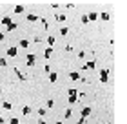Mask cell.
Returning <instances> with one entry per match:
<instances>
[{
    "label": "cell",
    "instance_id": "obj_1",
    "mask_svg": "<svg viewBox=\"0 0 127 124\" xmlns=\"http://www.w3.org/2000/svg\"><path fill=\"white\" fill-rule=\"evenodd\" d=\"M67 95H69V104H74V102L78 100V97H80V93H78L76 90H73V88H71Z\"/></svg>",
    "mask_w": 127,
    "mask_h": 124
},
{
    "label": "cell",
    "instance_id": "obj_2",
    "mask_svg": "<svg viewBox=\"0 0 127 124\" xmlns=\"http://www.w3.org/2000/svg\"><path fill=\"white\" fill-rule=\"evenodd\" d=\"M100 82H102V84L109 82V69H102V71H100Z\"/></svg>",
    "mask_w": 127,
    "mask_h": 124
},
{
    "label": "cell",
    "instance_id": "obj_3",
    "mask_svg": "<svg viewBox=\"0 0 127 124\" xmlns=\"http://www.w3.org/2000/svg\"><path fill=\"white\" fill-rule=\"evenodd\" d=\"M6 55H7V57H17V55H18V49L15 48V46H11V48H7V49H6Z\"/></svg>",
    "mask_w": 127,
    "mask_h": 124
},
{
    "label": "cell",
    "instance_id": "obj_4",
    "mask_svg": "<svg viewBox=\"0 0 127 124\" xmlns=\"http://www.w3.org/2000/svg\"><path fill=\"white\" fill-rule=\"evenodd\" d=\"M25 66H35V55L33 53H29L25 57Z\"/></svg>",
    "mask_w": 127,
    "mask_h": 124
},
{
    "label": "cell",
    "instance_id": "obj_5",
    "mask_svg": "<svg viewBox=\"0 0 127 124\" xmlns=\"http://www.w3.org/2000/svg\"><path fill=\"white\" fill-rule=\"evenodd\" d=\"M87 115H91V108H82V110H80V117H82V119H85Z\"/></svg>",
    "mask_w": 127,
    "mask_h": 124
},
{
    "label": "cell",
    "instance_id": "obj_6",
    "mask_svg": "<svg viewBox=\"0 0 127 124\" xmlns=\"http://www.w3.org/2000/svg\"><path fill=\"white\" fill-rule=\"evenodd\" d=\"M94 66H96V62H94V60H89V62H85V64H84V69H94Z\"/></svg>",
    "mask_w": 127,
    "mask_h": 124
},
{
    "label": "cell",
    "instance_id": "obj_7",
    "mask_svg": "<svg viewBox=\"0 0 127 124\" xmlns=\"http://www.w3.org/2000/svg\"><path fill=\"white\" fill-rule=\"evenodd\" d=\"M69 79L71 80H82V79H80V75H78L76 71H71V73H69Z\"/></svg>",
    "mask_w": 127,
    "mask_h": 124
},
{
    "label": "cell",
    "instance_id": "obj_8",
    "mask_svg": "<svg viewBox=\"0 0 127 124\" xmlns=\"http://www.w3.org/2000/svg\"><path fill=\"white\" fill-rule=\"evenodd\" d=\"M56 79H58L56 71H51V73H49V82H56Z\"/></svg>",
    "mask_w": 127,
    "mask_h": 124
},
{
    "label": "cell",
    "instance_id": "obj_9",
    "mask_svg": "<svg viewBox=\"0 0 127 124\" xmlns=\"http://www.w3.org/2000/svg\"><path fill=\"white\" fill-rule=\"evenodd\" d=\"M51 55H53V48H47V49L44 51V57L45 58H51Z\"/></svg>",
    "mask_w": 127,
    "mask_h": 124
},
{
    "label": "cell",
    "instance_id": "obj_10",
    "mask_svg": "<svg viewBox=\"0 0 127 124\" xmlns=\"http://www.w3.org/2000/svg\"><path fill=\"white\" fill-rule=\"evenodd\" d=\"M25 20H27V22H36L38 17H36V15H27V17H25Z\"/></svg>",
    "mask_w": 127,
    "mask_h": 124
},
{
    "label": "cell",
    "instance_id": "obj_11",
    "mask_svg": "<svg viewBox=\"0 0 127 124\" xmlns=\"http://www.w3.org/2000/svg\"><path fill=\"white\" fill-rule=\"evenodd\" d=\"M2 108H4V110H7V111H11V110H13V104H11V102H7V100H6V102L2 104Z\"/></svg>",
    "mask_w": 127,
    "mask_h": 124
},
{
    "label": "cell",
    "instance_id": "obj_12",
    "mask_svg": "<svg viewBox=\"0 0 127 124\" xmlns=\"http://www.w3.org/2000/svg\"><path fill=\"white\" fill-rule=\"evenodd\" d=\"M31 111H33V110H31L29 106H24V108H22V113H24V115H29Z\"/></svg>",
    "mask_w": 127,
    "mask_h": 124
},
{
    "label": "cell",
    "instance_id": "obj_13",
    "mask_svg": "<svg viewBox=\"0 0 127 124\" xmlns=\"http://www.w3.org/2000/svg\"><path fill=\"white\" fill-rule=\"evenodd\" d=\"M15 13H18V15H20V13H24V6H15Z\"/></svg>",
    "mask_w": 127,
    "mask_h": 124
},
{
    "label": "cell",
    "instance_id": "obj_14",
    "mask_svg": "<svg viewBox=\"0 0 127 124\" xmlns=\"http://www.w3.org/2000/svg\"><path fill=\"white\" fill-rule=\"evenodd\" d=\"M54 20L56 22H66V17L64 15H54Z\"/></svg>",
    "mask_w": 127,
    "mask_h": 124
},
{
    "label": "cell",
    "instance_id": "obj_15",
    "mask_svg": "<svg viewBox=\"0 0 127 124\" xmlns=\"http://www.w3.org/2000/svg\"><path fill=\"white\" fill-rule=\"evenodd\" d=\"M27 46H29V40L27 38H22L20 40V48H27Z\"/></svg>",
    "mask_w": 127,
    "mask_h": 124
},
{
    "label": "cell",
    "instance_id": "obj_16",
    "mask_svg": "<svg viewBox=\"0 0 127 124\" xmlns=\"http://www.w3.org/2000/svg\"><path fill=\"white\" fill-rule=\"evenodd\" d=\"M96 18H98L96 13H89V15H87V20H96Z\"/></svg>",
    "mask_w": 127,
    "mask_h": 124
},
{
    "label": "cell",
    "instance_id": "obj_17",
    "mask_svg": "<svg viewBox=\"0 0 127 124\" xmlns=\"http://www.w3.org/2000/svg\"><path fill=\"white\" fill-rule=\"evenodd\" d=\"M11 18H9V17H4V18H2V24H4V26H9V24H11Z\"/></svg>",
    "mask_w": 127,
    "mask_h": 124
},
{
    "label": "cell",
    "instance_id": "obj_18",
    "mask_svg": "<svg viewBox=\"0 0 127 124\" xmlns=\"http://www.w3.org/2000/svg\"><path fill=\"white\" fill-rule=\"evenodd\" d=\"M15 73H17V77H18L20 80H25V77H24V75L20 73V71H18V68H15Z\"/></svg>",
    "mask_w": 127,
    "mask_h": 124
},
{
    "label": "cell",
    "instance_id": "obj_19",
    "mask_svg": "<svg viewBox=\"0 0 127 124\" xmlns=\"http://www.w3.org/2000/svg\"><path fill=\"white\" fill-rule=\"evenodd\" d=\"M67 33H69V29H67V28H62L60 29V35H62V37H66Z\"/></svg>",
    "mask_w": 127,
    "mask_h": 124
},
{
    "label": "cell",
    "instance_id": "obj_20",
    "mask_svg": "<svg viewBox=\"0 0 127 124\" xmlns=\"http://www.w3.org/2000/svg\"><path fill=\"white\" fill-rule=\"evenodd\" d=\"M7 29H9V31H13V29H17V22H11V24L7 26Z\"/></svg>",
    "mask_w": 127,
    "mask_h": 124
},
{
    "label": "cell",
    "instance_id": "obj_21",
    "mask_svg": "<svg viewBox=\"0 0 127 124\" xmlns=\"http://www.w3.org/2000/svg\"><path fill=\"white\" fill-rule=\"evenodd\" d=\"M100 17H102V20H109V13H102Z\"/></svg>",
    "mask_w": 127,
    "mask_h": 124
},
{
    "label": "cell",
    "instance_id": "obj_22",
    "mask_svg": "<svg viewBox=\"0 0 127 124\" xmlns=\"http://www.w3.org/2000/svg\"><path fill=\"white\" fill-rule=\"evenodd\" d=\"M47 42H49V46H54V37H47Z\"/></svg>",
    "mask_w": 127,
    "mask_h": 124
},
{
    "label": "cell",
    "instance_id": "obj_23",
    "mask_svg": "<svg viewBox=\"0 0 127 124\" xmlns=\"http://www.w3.org/2000/svg\"><path fill=\"white\" fill-rule=\"evenodd\" d=\"M40 22H42V26H44V28H45V29L49 28V24H47V22H45V18H40Z\"/></svg>",
    "mask_w": 127,
    "mask_h": 124
},
{
    "label": "cell",
    "instance_id": "obj_24",
    "mask_svg": "<svg viewBox=\"0 0 127 124\" xmlns=\"http://www.w3.org/2000/svg\"><path fill=\"white\" fill-rule=\"evenodd\" d=\"M53 106H54V100L49 99V100H47V108H53Z\"/></svg>",
    "mask_w": 127,
    "mask_h": 124
},
{
    "label": "cell",
    "instance_id": "obj_25",
    "mask_svg": "<svg viewBox=\"0 0 127 124\" xmlns=\"http://www.w3.org/2000/svg\"><path fill=\"white\" fill-rule=\"evenodd\" d=\"M4 66H7V62H6V58H0V68H4Z\"/></svg>",
    "mask_w": 127,
    "mask_h": 124
},
{
    "label": "cell",
    "instance_id": "obj_26",
    "mask_svg": "<svg viewBox=\"0 0 127 124\" xmlns=\"http://www.w3.org/2000/svg\"><path fill=\"white\" fill-rule=\"evenodd\" d=\"M9 124H20V122H18V119H11V122H9Z\"/></svg>",
    "mask_w": 127,
    "mask_h": 124
},
{
    "label": "cell",
    "instance_id": "obj_27",
    "mask_svg": "<svg viewBox=\"0 0 127 124\" xmlns=\"http://www.w3.org/2000/svg\"><path fill=\"white\" fill-rule=\"evenodd\" d=\"M76 124H87V122H85V119H80V120H78Z\"/></svg>",
    "mask_w": 127,
    "mask_h": 124
},
{
    "label": "cell",
    "instance_id": "obj_28",
    "mask_svg": "<svg viewBox=\"0 0 127 124\" xmlns=\"http://www.w3.org/2000/svg\"><path fill=\"white\" fill-rule=\"evenodd\" d=\"M4 38H6V37H4V33H0V42L4 40Z\"/></svg>",
    "mask_w": 127,
    "mask_h": 124
},
{
    "label": "cell",
    "instance_id": "obj_29",
    "mask_svg": "<svg viewBox=\"0 0 127 124\" xmlns=\"http://www.w3.org/2000/svg\"><path fill=\"white\" fill-rule=\"evenodd\" d=\"M38 124H47V122H45V120H38Z\"/></svg>",
    "mask_w": 127,
    "mask_h": 124
},
{
    "label": "cell",
    "instance_id": "obj_30",
    "mask_svg": "<svg viewBox=\"0 0 127 124\" xmlns=\"http://www.w3.org/2000/svg\"><path fill=\"white\" fill-rule=\"evenodd\" d=\"M0 124H4V119H2V117H0Z\"/></svg>",
    "mask_w": 127,
    "mask_h": 124
},
{
    "label": "cell",
    "instance_id": "obj_31",
    "mask_svg": "<svg viewBox=\"0 0 127 124\" xmlns=\"http://www.w3.org/2000/svg\"><path fill=\"white\" fill-rule=\"evenodd\" d=\"M54 124H64V122H54Z\"/></svg>",
    "mask_w": 127,
    "mask_h": 124
},
{
    "label": "cell",
    "instance_id": "obj_32",
    "mask_svg": "<svg viewBox=\"0 0 127 124\" xmlns=\"http://www.w3.org/2000/svg\"><path fill=\"white\" fill-rule=\"evenodd\" d=\"M0 93H2V88H0Z\"/></svg>",
    "mask_w": 127,
    "mask_h": 124
}]
</instances>
